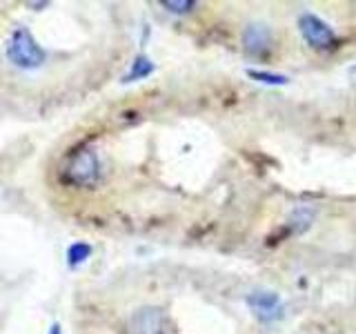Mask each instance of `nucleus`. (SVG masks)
I'll list each match as a JSON object with an SVG mask.
<instances>
[{"instance_id": "nucleus-1", "label": "nucleus", "mask_w": 356, "mask_h": 334, "mask_svg": "<svg viewBox=\"0 0 356 334\" xmlns=\"http://www.w3.org/2000/svg\"><path fill=\"white\" fill-rule=\"evenodd\" d=\"M5 54L7 61L22 72L40 70L44 61H47V51H44V47H40V42L33 38V33L27 27H16L9 33Z\"/></svg>"}, {"instance_id": "nucleus-2", "label": "nucleus", "mask_w": 356, "mask_h": 334, "mask_svg": "<svg viewBox=\"0 0 356 334\" xmlns=\"http://www.w3.org/2000/svg\"><path fill=\"white\" fill-rule=\"evenodd\" d=\"M67 181L81 187H92L100 176V161L94 150H81L72 156L70 165L65 170Z\"/></svg>"}, {"instance_id": "nucleus-3", "label": "nucleus", "mask_w": 356, "mask_h": 334, "mask_svg": "<svg viewBox=\"0 0 356 334\" xmlns=\"http://www.w3.org/2000/svg\"><path fill=\"white\" fill-rule=\"evenodd\" d=\"M298 27H300V33H303V38L307 40V45H312L314 49H330L334 47V42H337L334 31L314 14L300 16Z\"/></svg>"}, {"instance_id": "nucleus-4", "label": "nucleus", "mask_w": 356, "mask_h": 334, "mask_svg": "<svg viewBox=\"0 0 356 334\" xmlns=\"http://www.w3.org/2000/svg\"><path fill=\"white\" fill-rule=\"evenodd\" d=\"M248 305H250V310L254 312V315L259 317L261 321H265V323L276 321L278 317L283 315L281 299H278L276 292H267V289H259V292H252L248 296Z\"/></svg>"}, {"instance_id": "nucleus-5", "label": "nucleus", "mask_w": 356, "mask_h": 334, "mask_svg": "<svg viewBox=\"0 0 356 334\" xmlns=\"http://www.w3.org/2000/svg\"><path fill=\"white\" fill-rule=\"evenodd\" d=\"M272 45H274V36H272V29L267 25L252 22V25L243 29V49L250 56H256V58L265 56L272 49Z\"/></svg>"}, {"instance_id": "nucleus-6", "label": "nucleus", "mask_w": 356, "mask_h": 334, "mask_svg": "<svg viewBox=\"0 0 356 334\" xmlns=\"http://www.w3.org/2000/svg\"><path fill=\"white\" fill-rule=\"evenodd\" d=\"M165 317L159 308H140L131 317V330L134 334H163Z\"/></svg>"}, {"instance_id": "nucleus-7", "label": "nucleus", "mask_w": 356, "mask_h": 334, "mask_svg": "<svg viewBox=\"0 0 356 334\" xmlns=\"http://www.w3.org/2000/svg\"><path fill=\"white\" fill-rule=\"evenodd\" d=\"M154 63H152V58L147 54H138L136 58L131 61V65H129V72L122 76V81L120 83H136V81H145V78H149L152 74H154Z\"/></svg>"}, {"instance_id": "nucleus-8", "label": "nucleus", "mask_w": 356, "mask_h": 334, "mask_svg": "<svg viewBox=\"0 0 356 334\" xmlns=\"http://www.w3.org/2000/svg\"><path fill=\"white\" fill-rule=\"evenodd\" d=\"M92 252H94L92 243H85V241L72 243L70 248H67V254H65L67 267H70V270H76V267L85 265L89 261V256H92Z\"/></svg>"}, {"instance_id": "nucleus-9", "label": "nucleus", "mask_w": 356, "mask_h": 334, "mask_svg": "<svg viewBox=\"0 0 356 334\" xmlns=\"http://www.w3.org/2000/svg\"><path fill=\"white\" fill-rule=\"evenodd\" d=\"M314 221V212L312 209H307V207H298L292 216H289V223H292V228H294V232L296 234H300V232H305L307 228H309V223Z\"/></svg>"}, {"instance_id": "nucleus-10", "label": "nucleus", "mask_w": 356, "mask_h": 334, "mask_svg": "<svg viewBox=\"0 0 356 334\" xmlns=\"http://www.w3.org/2000/svg\"><path fill=\"white\" fill-rule=\"evenodd\" d=\"M248 74H250L252 78H256L259 83H267V85H285V83H287V76H281V74L256 72V70H250Z\"/></svg>"}, {"instance_id": "nucleus-11", "label": "nucleus", "mask_w": 356, "mask_h": 334, "mask_svg": "<svg viewBox=\"0 0 356 334\" xmlns=\"http://www.w3.org/2000/svg\"><path fill=\"white\" fill-rule=\"evenodd\" d=\"M163 7L172 14H187L196 7L194 0H163Z\"/></svg>"}, {"instance_id": "nucleus-12", "label": "nucleus", "mask_w": 356, "mask_h": 334, "mask_svg": "<svg viewBox=\"0 0 356 334\" xmlns=\"http://www.w3.org/2000/svg\"><path fill=\"white\" fill-rule=\"evenodd\" d=\"M47 334H63L60 323H51V326H49V332H47Z\"/></svg>"}]
</instances>
